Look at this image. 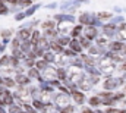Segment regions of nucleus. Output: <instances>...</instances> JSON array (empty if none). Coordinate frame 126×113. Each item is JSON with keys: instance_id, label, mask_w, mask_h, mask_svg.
<instances>
[{"instance_id": "nucleus-31", "label": "nucleus", "mask_w": 126, "mask_h": 113, "mask_svg": "<svg viewBox=\"0 0 126 113\" xmlns=\"http://www.w3.org/2000/svg\"><path fill=\"white\" fill-rule=\"evenodd\" d=\"M0 68H10L9 66V55H3L0 57Z\"/></svg>"}, {"instance_id": "nucleus-2", "label": "nucleus", "mask_w": 126, "mask_h": 113, "mask_svg": "<svg viewBox=\"0 0 126 113\" xmlns=\"http://www.w3.org/2000/svg\"><path fill=\"white\" fill-rule=\"evenodd\" d=\"M72 27H73V22H69V21H59V24L56 25V29H57L59 35H69Z\"/></svg>"}, {"instance_id": "nucleus-25", "label": "nucleus", "mask_w": 126, "mask_h": 113, "mask_svg": "<svg viewBox=\"0 0 126 113\" xmlns=\"http://www.w3.org/2000/svg\"><path fill=\"white\" fill-rule=\"evenodd\" d=\"M54 21H69V22H75V16H72V15H56V18H54Z\"/></svg>"}, {"instance_id": "nucleus-22", "label": "nucleus", "mask_w": 126, "mask_h": 113, "mask_svg": "<svg viewBox=\"0 0 126 113\" xmlns=\"http://www.w3.org/2000/svg\"><path fill=\"white\" fill-rule=\"evenodd\" d=\"M41 37H43V35L40 34V31H38V29H34V31L31 32V37H30V41H31L32 46H35V44L38 43V40H40Z\"/></svg>"}, {"instance_id": "nucleus-12", "label": "nucleus", "mask_w": 126, "mask_h": 113, "mask_svg": "<svg viewBox=\"0 0 126 113\" xmlns=\"http://www.w3.org/2000/svg\"><path fill=\"white\" fill-rule=\"evenodd\" d=\"M91 19H93V16H91L90 13H82V15L78 18V21H79V25H82V27L91 25Z\"/></svg>"}, {"instance_id": "nucleus-20", "label": "nucleus", "mask_w": 126, "mask_h": 113, "mask_svg": "<svg viewBox=\"0 0 126 113\" xmlns=\"http://www.w3.org/2000/svg\"><path fill=\"white\" fill-rule=\"evenodd\" d=\"M88 104H90V107H91V109H94V107L98 109V106L101 104V98H100L98 95H93V97H90V98H88Z\"/></svg>"}, {"instance_id": "nucleus-3", "label": "nucleus", "mask_w": 126, "mask_h": 113, "mask_svg": "<svg viewBox=\"0 0 126 113\" xmlns=\"http://www.w3.org/2000/svg\"><path fill=\"white\" fill-rule=\"evenodd\" d=\"M82 34H84V35H82L84 38L93 41V40H95V38L98 37V29H97V27L87 25V27H84V29H82Z\"/></svg>"}, {"instance_id": "nucleus-8", "label": "nucleus", "mask_w": 126, "mask_h": 113, "mask_svg": "<svg viewBox=\"0 0 126 113\" xmlns=\"http://www.w3.org/2000/svg\"><path fill=\"white\" fill-rule=\"evenodd\" d=\"M103 31H104L106 37H107V38H110V37H113V35L117 32V25H114V24L109 22V24L103 25Z\"/></svg>"}, {"instance_id": "nucleus-28", "label": "nucleus", "mask_w": 126, "mask_h": 113, "mask_svg": "<svg viewBox=\"0 0 126 113\" xmlns=\"http://www.w3.org/2000/svg\"><path fill=\"white\" fill-rule=\"evenodd\" d=\"M109 41H110V40H109L106 35H103V37H97V46H98V47H101V49H103L104 46H107V44H109Z\"/></svg>"}, {"instance_id": "nucleus-9", "label": "nucleus", "mask_w": 126, "mask_h": 113, "mask_svg": "<svg viewBox=\"0 0 126 113\" xmlns=\"http://www.w3.org/2000/svg\"><path fill=\"white\" fill-rule=\"evenodd\" d=\"M69 49L75 53V55H81V53H84V50H82V47H81V44L78 43V40L76 38H72L70 41H69Z\"/></svg>"}, {"instance_id": "nucleus-42", "label": "nucleus", "mask_w": 126, "mask_h": 113, "mask_svg": "<svg viewBox=\"0 0 126 113\" xmlns=\"http://www.w3.org/2000/svg\"><path fill=\"white\" fill-rule=\"evenodd\" d=\"M9 43H10V38H1V43H0V44H3V46L6 47Z\"/></svg>"}, {"instance_id": "nucleus-39", "label": "nucleus", "mask_w": 126, "mask_h": 113, "mask_svg": "<svg viewBox=\"0 0 126 113\" xmlns=\"http://www.w3.org/2000/svg\"><path fill=\"white\" fill-rule=\"evenodd\" d=\"M70 3H72V1H70V0H67V1H63L62 4H60V9H67V7H70Z\"/></svg>"}, {"instance_id": "nucleus-45", "label": "nucleus", "mask_w": 126, "mask_h": 113, "mask_svg": "<svg viewBox=\"0 0 126 113\" xmlns=\"http://www.w3.org/2000/svg\"><path fill=\"white\" fill-rule=\"evenodd\" d=\"M78 1H88V0H78Z\"/></svg>"}, {"instance_id": "nucleus-41", "label": "nucleus", "mask_w": 126, "mask_h": 113, "mask_svg": "<svg viewBox=\"0 0 126 113\" xmlns=\"http://www.w3.org/2000/svg\"><path fill=\"white\" fill-rule=\"evenodd\" d=\"M119 56L122 57V59H123V57H126V44L123 46V49H122V50L119 52Z\"/></svg>"}, {"instance_id": "nucleus-15", "label": "nucleus", "mask_w": 126, "mask_h": 113, "mask_svg": "<svg viewBox=\"0 0 126 113\" xmlns=\"http://www.w3.org/2000/svg\"><path fill=\"white\" fill-rule=\"evenodd\" d=\"M34 47H37V49H40V50H43V52H47V50H48V40H46L44 37H41V38L38 40V43H37Z\"/></svg>"}, {"instance_id": "nucleus-30", "label": "nucleus", "mask_w": 126, "mask_h": 113, "mask_svg": "<svg viewBox=\"0 0 126 113\" xmlns=\"http://www.w3.org/2000/svg\"><path fill=\"white\" fill-rule=\"evenodd\" d=\"M19 110H21V106H18L16 103L6 107V113H19Z\"/></svg>"}, {"instance_id": "nucleus-29", "label": "nucleus", "mask_w": 126, "mask_h": 113, "mask_svg": "<svg viewBox=\"0 0 126 113\" xmlns=\"http://www.w3.org/2000/svg\"><path fill=\"white\" fill-rule=\"evenodd\" d=\"M38 7H40V4H31V6L24 12V13H25V16H32V15L37 12V9H38Z\"/></svg>"}, {"instance_id": "nucleus-14", "label": "nucleus", "mask_w": 126, "mask_h": 113, "mask_svg": "<svg viewBox=\"0 0 126 113\" xmlns=\"http://www.w3.org/2000/svg\"><path fill=\"white\" fill-rule=\"evenodd\" d=\"M82 29H84L82 25H75V27H72L70 32H69V35H70L72 38H79L81 34H82Z\"/></svg>"}, {"instance_id": "nucleus-44", "label": "nucleus", "mask_w": 126, "mask_h": 113, "mask_svg": "<svg viewBox=\"0 0 126 113\" xmlns=\"http://www.w3.org/2000/svg\"><path fill=\"white\" fill-rule=\"evenodd\" d=\"M3 84V76H1V75H0V85Z\"/></svg>"}, {"instance_id": "nucleus-33", "label": "nucleus", "mask_w": 126, "mask_h": 113, "mask_svg": "<svg viewBox=\"0 0 126 113\" xmlns=\"http://www.w3.org/2000/svg\"><path fill=\"white\" fill-rule=\"evenodd\" d=\"M98 97H100L101 100L111 98V97H113V91H103V93H98Z\"/></svg>"}, {"instance_id": "nucleus-16", "label": "nucleus", "mask_w": 126, "mask_h": 113, "mask_svg": "<svg viewBox=\"0 0 126 113\" xmlns=\"http://www.w3.org/2000/svg\"><path fill=\"white\" fill-rule=\"evenodd\" d=\"M56 21L54 19H47V21H44L43 24H41V28L44 29V31H48V29H56Z\"/></svg>"}, {"instance_id": "nucleus-7", "label": "nucleus", "mask_w": 126, "mask_h": 113, "mask_svg": "<svg viewBox=\"0 0 126 113\" xmlns=\"http://www.w3.org/2000/svg\"><path fill=\"white\" fill-rule=\"evenodd\" d=\"M70 97H72V100L75 101V104H78V106H82V104L85 103V94H84L82 91H79V90L73 91V93L70 94Z\"/></svg>"}, {"instance_id": "nucleus-24", "label": "nucleus", "mask_w": 126, "mask_h": 113, "mask_svg": "<svg viewBox=\"0 0 126 113\" xmlns=\"http://www.w3.org/2000/svg\"><path fill=\"white\" fill-rule=\"evenodd\" d=\"M56 41H57V43H59V44L62 46L63 49H64V47H66V46L69 44L70 38H69V35H59V37L56 38Z\"/></svg>"}, {"instance_id": "nucleus-27", "label": "nucleus", "mask_w": 126, "mask_h": 113, "mask_svg": "<svg viewBox=\"0 0 126 113\" xmlns=\"http://www.w3.org/2000/svg\"><path fill=\"white\" fill-rule=\"evenodd\" d=\"M41 59H44V60L50 65V63H53V60H54V53L50 52V50H47V52H44V55H43Z\"/></svg>"}, {"instance_id": "nucleus-11", "label": "nucleus", "mask_w": 126, "mask_h": 113, "mask_svg": "<svg viewBox=\"0 0 126 113\" xmlns=\"http://www.w3.org/2000/svg\"><path fill=\"white\" fill-rule=\"evenodd\" d=\"M31 32H32L31 28H21L19 32H18V38H19L21 41H27V40H30Z\"/></svg>"}, {"instance_id": "nucleus-13", "label": "nucleus", "mask_w": 126, "mask_h": 113, "mask_svg": "<svg viewBox=\"0 0 126 113\" xmlns=\"http://www.w3.org/2000/svg\"><path fill=\"white\" fill-rule=\"evenodd\" d=\"M3 87L6 88V90H10V88H16V82H15V79L12 78V76H4L3 78Z\"/></svg>"}, {"instance_id": "nucleus-40", "label": "nucleus", "mask_w": 126, "mask_h": 113, "mask_svg": "<svg viewBox=\"0 0 126 113\" xmlns=\"http://www.w3.org/2000/svg\"><path fill=\"white\" fill-rule=\"evenodd\" d=\"M119 71H120V72H123V74L126 72V60H123V62L120 63V66H119Z\"/></svg>"}, {"instance_id": "nucleus-18", "label": "nucleus", "mask_w": 126, "mask_h": 113, "mask_svg": "<svg viewBox=\"0 0 126 113\" xmlns=\"http://www.w3.org/2000/svg\"><path fill=\"white\" fill-rule=\"evenodd\" d=\"M120 38V41L126 40V22H122L119 27H117V32H116Z\"/></svg>"}, {"instance_id": "nucleus-23", "label": "nucleus", "mask_w": 126, "mask_h": 113, "mask_svg": "<svg viewBox=\"0 0 126 113\" xmlns=\"http://www.w3.org/2000/svg\"><path fill=\"white\" fill-rule=\"evenodd\" d=\"M98 21H110L111 18H113V13H110V12H98L97 13V16H95Z\"/></svg>"}, {"instance_id": "nucleus-1", "label": "nucleus", "mask_w": 126, "mask_h": 113, "mask_svg": "<svg viewBox=\"0 0 126 113\" xmlns=\"http://www.w3.org/2000/svg\"><path fill=\"white\" fill-rule=\"evenodd\" d=\"M54 106H56L57 109H64V107L70 106V95L63 94V93H59V94L54 97Z\"/></svg>"}, {"instance_id": "nucleus-36", "label": "nucleus", "mask_w": 126, "mask_h": 113, "mask_svg": "<svg viewBox=\"0 0 126 113\" xmlns=\"http://www.w3.org/2000/svg\"><path fill=\"white\" fill-rule=\"evenodd\" d=\"M0 34H1V38H10V35H12V31H10V29H3Z\"/></svg>"}, {"instance_id": "nucleus-21", "label": "nucleus", "mask_w": 126, "mask_h": 113, "mask_svg": "<svg viewBox=\"0 0 126 113\" xmlns=\"http://www.w3.org/2000/svg\"><path fill=\"white\" fill-rule=\"evenodd\" d=\"M25 75H27L30 79H31V78H35V79H38V78H40V75H41V72H40L38 69H35V68H30V69L27 71V74H25Z\"/></svg>"}, {"instance_id": "nucleus-38", "label": "nucleus", "mask_w": 126, "mask_h": 113, "mask_svg": "<svg viewBox=\"0 0 126 113\" xmlns=\"http://www.w3.org/2000/svg\"><path fill=\"white\" fill-rule=\"evenodd\" d=\"M9 12V9L4 6V3H0V15H6Z\"/></svg>"}, {"instance_id": "nucleus-4", "label": "nucleus", "mask_w": 126, "mask_h": 113, "mask_svg": "<svg viewBox=\"0 0 126 113\" xmlns=\"http://www.w3.org/2000/svg\"><path fill=\"white\" fill-rule=\"evenodd\" d=\"M104 90L106 91H113V90H116V88H119L120 87V79L119 78H113V76H109L106 81H104Z\"/></svg>"}, {"instance_id": "nucleus-43", "label": "nucleus", "mask_w": 126, "mask_h": 113, "mask_svg": "<svg viewBox=\"0 0 126 113\" xmlns=\"http://www.w3.org/2000/svg\"><path fill=\"white\" fill-rule=\"evenodd\" d=\"M46 7H47V9H54V7H56V3H50V4H47Z\"/></svg>"}, {"instance_id": "nucleus-10", "label": "nucleus", "mask_w": 126, "mask_h": 113, "mask_svg": "<svg viewBox=\"0 0 126 113\" xmlns=\"http://www.w3.org/2000/svg\"><path fill=\"white\" fill-rule=\"evenodd\" d=\"M13 79H15L16 85H24V87H27V85L30 84V78H28L25 74H15Z\"/></svg>"}, {"instance_id": "nucleus-37", "label": "nucleus", "mask_w": 126, "mask_h": 113, "mask_svg": "<svg viewBox=\"0 0 126 113\" xmlns=\"http://www.w3.org/2000/svg\"><path fill=\"white\" fill-rule=\"evenodd\" d=\"M25 18H27V16H25L24 12H19V13L15 15V21H22V19H25Z\"/></svg>"}, {"instance_id": "nucleus-19", "label": "nucleus", "mask_w": 126, "mask_h": 113, "mask_svg": "<svg viewBox=\"0 0 126 113\" xmlns=\"http://www.w3.org/2000/svg\"><path fill=\"white\" fill-rule=\"evenodd\" d=\"M47 66H48V63H47L44 59H37V60H35V63H34V68H35V69H38L40 72H43Z\"/></svg>"}, {"instance_id": "nucleus-5", "label": "nucleus", "mask_w": 126, "mask_h": 113, "mask_svg": "<svg viewBox=\"0 0 126 113\" xmlns=\"http://www.w3.org/2000/svg\"><path fill=\"white\" fill-rule=\"evenodd\" d=\"M41 78H43V81H46V82H50L51 79H56V68H51L50 65L41 72Z\"/></svg>"}, {"instance_id": "nucleus-32", "label": "nucleus", "mask_w": 126, "mask_h": 113, "mask_svg": "<svg viewBox=\"0 0 126 113\" xmlns=\"http://www.w3.org/2000/svg\"><path fill=\"white\" fill-rule=\"evenodd\" d=\"M103 113H126V109H117V107H107Z\"/></svg>"}, {"instance_id": "nucleus-26", "label": "nucleus", "mask_w": 126, "mask_h": 113, "mask_svg": "<svg viewBox=\"0 0 126 113\" xmlns=\"http://www.w3.org/2000/svg\"><path fill=\"white\" fill-rule=\"evenodd\" d=\"M76 40H78V43L81 44L82 50H84V49L88 50V49L91 47V41H90V40H87V38H84V37H79V38H76Z\"/></svg>"}, {"instance_id": "nucleus-35", "label": "nucleus", "mask_w": 126, "mask_h": 113, "mask_svg": "<svg viewBox=\"0 0 126 113\" xmlns=\"http://www.w3.org/2000/svg\"><path fill=\"white\" fill-rule=\"evenodd\" d=\"M10 43H12V49H19V46H21V40H19L18 37H16V38H13Z\"/></svg>"}, {"instance_id": "nucleus-34", "label": "nucleus", "mask_w": 126, "mask_h": 113, "mask_svg": "<svg viewBox=\"0 0 126 113\" xmlns=\"http://www.w3.org/2000/svg\"><path fill=\"white\" fill-rule=\"evenodd\" d=\"M110 22L114 24V25H116V24H122V22H125V18H123L122 15H119V16H113V18L110 19Z\"/></svg>"}, {"instance_id": "nucleus-17", "label": "nucleus", "mask_w": 126, "mask_h": 113, "mask_svg": "<svg viewBox=\"0 0 126 113\" xmlns=\"http://www.w3.org/2000/svg\"><path fill=\"white\" fill-rule=\"evenodd\" d=\"M88 55L93 57H97V56H103V49L101 47H98V46H91L90 49H88Z\"/></svg>"}, {"instance_id": "nucleus-6", "label": "nucleus", "mask_w": 126, "mask_h": 113, "mask_svg": "<svg viewBox=\"0 0 126 113\" xmlns=\"http://www.w3.org/2000/svg\"><path fill=\"white\" fill-rule=\"evenodd\" d=\"M107 46H109V50H110L111 53H117V55H119V52L123 49L125 43L120 41V40H113V41H109Z\"/></svg>"}]
</instances>
